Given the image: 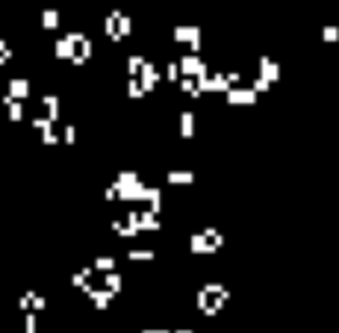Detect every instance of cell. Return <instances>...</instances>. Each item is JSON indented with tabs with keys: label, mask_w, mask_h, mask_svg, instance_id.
Wrapping results in <instances>:
<instances>
[{
	"label": "cell",
	"mask_w": 339,
	"mask_h": 333,
	"mask_svg": "<svg viewBox=\"0 0 339 333\" xmlns=\"http://www.w3.org/2000/svg\"><path fill=\"white\" fill-rule=\"evenodd\" d=\"M0 53H9V56H12V50H9V44H6V41H0Z\"/></svg>",
	"instance_id": "4"
},
{
	"label": "cell",
	"mask_w": 339,
	"mask_h": 333,
	"mask_svg": "<svg viewBox=\"0 0 339 333\" xmlns=\"http://www.w3.org/2000/svg\"><path fill=\"white\" fill-rule=\"evenodd\" d=\"M230 100H233V103H242V100H254V94H251V91H233V94H230Z\"/></svg>",
	"instance_id": "2"
},
{
	"label": "cell",
	"mask_w": 339,
	"mask_h": 333,
	"mask_svg": "<svg viewBox=\"0 0 339 333\" xmlns=\"http://www.w3.org/2000/svg\"><path fill=\"white\" fill-rule=\"evenodd\" d=\"M6 59H9V53H0V65H3V62H6Z\"/></svg>",
	"instance_id": "5"
},
{
	"label": "cell",
	"mask_w": 339,
	"mask_h": 333,
	"mask_svg": "<svg viewBox=\"0 0 339 333\" xmlns=\"http://www.w3.org/2000/svg\"><path fill=\"white\" fill-rule=\"evenodd\" d=\"M56 21H59V18H56V12H44V27H47V30H53V27H56Z\"/></svg>",
	"instance_id": "3"
},
{
	"label": "cell",
	"mask_w": 339,
	"mask_h": 333,
	"mask_svg": "<svg viewBox=\"0 0 339 333\" xmlns=\"http://www.w3.org/2000/svg\"><path fill=\"white\" fill-rule=\"evenodd\" d=\"M27 94V83L24 80H12L9 83V97H24Z\"/></svg>",
	"instance_id": "1"
}]
</instances>
